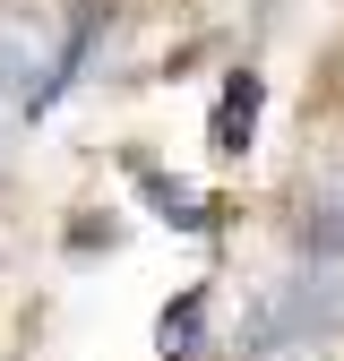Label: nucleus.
Instances as JSON below:
<instances>
[{
	"mask_svg": "<svg viewBox=\"0 0 344 361\" xmlns=\"http://www.w3.org/2000/svg\"><path fill=\"white\" fill-rule=\"evenodd\" d=\"M250 129H258V78H233V86H224V104H215V147L241 155V147H250Z\"/></svg>",
	"mask_w": 344,
	"mask_h": 361,
	"instance_id": "1",
	"label": "nucleus"
},
{
	"mask_svg": "<svg viewBox=\"0 0 344 361\" xmlns=\"http://www.w3.org/2000/svg\"><path fill=\"white\" fill-rule=\"evenodd\" d=\"M190 336H198V293L181 310H164V361H190Z\"/></svg>",
	"mask_w": 344,
	"mask_h": 361,
	"instance_id": "2",
	"label": "nucleus"
}]
</instances>
